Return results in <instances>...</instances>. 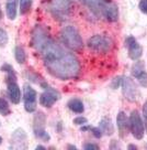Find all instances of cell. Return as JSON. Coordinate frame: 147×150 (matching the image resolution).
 Listing matches in <instances>:
<instances>
[{
  "mask_svg": "<svg viewBox=\"0 0 147 150\" xmlns=\"http://www.w3.org/2000/svg\"><path fill=\"white\" fill-rule=\"evenodd\" d=\"M0 126H1V122H0Z\"/></svg>",
  "mask_w": 147,
  "mask_h": 150,
  "instance_id": "cell-34",
  "label": "cell"
},
{
  "mask_svg": "<svg viewBox=\"0 0 147 150\" xmlns=\"http://www.w3.org/2000/svg\"><path fill=\"white\" fill-rule=\"evenodd\" d=\"M146 147H147V146H146Z\"/></svg>",
  "mask_w": 147,
  "mask_h": 150,
  "instance_id": "cell-35",
  "label": "cell"
},
{
  "mask_svg": "<svg viewBox=\"0 0 147 150\" xmlns=\"http://www.w3.org/2000/svg\"><path fill=\"white\" fill-rule=\"evenodd\" d=\"M27 140V135H25V131L19 128L12 134L11 137V142H13V148H27V146L22 145Z\"/></svg>",
  "mask_w": 147,
  "mask_h": 150,
  "instance_id": "cell-14",
  "label": "cell"
},
{
  "mask_svg": "<svg viewBox=\"0 0 147 150\" xmlns=\"http://www.w3.org/2000/svg\"><path fill=\"white\" fill-rule=\"evenodd\" d=\"M2 18V11H1V7H0V20Z\"/></svg>",
  "mask_w": 147,
  "mask_h": 150,
  "instance_id": "cell-32",
  "label": "cell"
},
{
  "mask_svg": "<svg viewBox=\"0 0 147 150\" xmlns=\"http://www.w3.org/2000/svg\"><path fill=\"white\" fill-rule=\"evenodd\" d=\"M8 43V33L4 29H0V47H5Z\"/></svg>",
  "mask_w": 147,
  "mask_h": 150,
  "instance_id": "cell-24",
  "label": "cell"
},
{
  "mask_svg": "<svg viewBox=\"0 0 147 150\" xmlns=\"http://www.w3.org/2000/svg\"><path fill=\"white\" fill-rule=\"evenodd\" d=\"M44 65L53 76L63 81L76 79L80 73V64L78 59L68 52L58 60Z\"/></svg>",
  "mask_w": 147,
  "mask_h": 150,
  "instance_id": "cell-1",
  "label": "cell"
},
{
  "mask_svg": "<svg viewBox=\"0 0 147 150\" xmlns=\"http://www.w3.org/2000/svg\"><path fill=\"white\" fill-rule=\"evenodd\" d=\"M60 37H62V41L65 44V47H67L73 51H80L83 47L81 35L74 25L65 27L60 32Z\"/></svg>",
  "mask_w": 147,
  "mask_h": 150,
  "instance_id": "cell-2",
  "label": "cell"
},
{
  "mask_svg": "<svg viewBox=\"0 0 147 150\" xmlns=\"http://www.w3.org/2000/svg\"><path fill=\"white\" fill-rule=\"evenodd\" d=\"M79 1L98 14H102L103 7L108 2L106 0H79Z\"/></svg>",
  "mask_w": 147,
  "mask_h": 150,
  "instance_id": "cell-15",
  "label": "cell"
},
{
  "mask_svg": "<svg viewBox=\"0 0 147 150\" xmlns=\"http://www.w3.org/2000/svg\"><path fill=\"white\" fill-rule=\"evenodd\" d=\"M85 149H99V146L98 145H94V144H86L85 145Z\"/></svg>",
  "mask_w": 147,
  "mask_h": 150,
  "instance_id": "cell-29",
  "label": "cell"
},
{
  "mask_svg": "<svg viewBox=\"0 0 147 150\" xmlns=\"http://www.w3.org/2000/svg\"><path fill=\"white\" fill-rule=\"evenodd\" d=\"M100 129L108 136H111L114 132V128L110 118H102V120L100 122Z\"/></svg>",
  "mask_w": 147,
  "mask_h": 150,
  "instance_id": "cell-20",
  "label": "cell"
},
{
  "mask_svg": "<svg viewBox=\"0 0 147 150\" xmlns=\"http://www.w3.org/2000/svg\"><path fill=\"white\" fill-rule=\"evenodd\" d=\"M129 149H136V146H134V145H130V146H129Z\"/></svg>",
  "mask_w": 147,
  "mask_h": 150,
  "instance_id": "cell-30",
  "label": "cell"
},
{
  "mask_svg": "<svg viewBox=\"0 0 147 150\" xmlns=\"http://www.w3.org/2000/svg\"><path fill=\"white\" fill-rule=\"evenodd\" d=\"M17 5H18V0H7L6 12L10 20H14L17 17Z\"/></svg>",
  "mask_w": 147,
  "mask_h": 150,
  "instance_id": "cell-17",
  "label": "cell"
},
{
  "mask_svg": "<svg viewBox=\"0 0 147 150\" xmlns=\"http://www.w3.org/2000/svg\"><path fill=\"white\" fill-rule=\"evenodd\" d=\"M139 9L143 13L147 14V0H141L139 2Z\"/></svg>",
  "mask_w": 147,
  "mask_h": 150,
  "instance_id": "cell-28",
  "label": "cell"
},
{
  "mask_svg": "<svg viewBox=\"0 0 147 150\" xmlns=\"http://www.w3.org/2000/svg\"><path fill=\"white\" fill-rule=\"evenodd\" d=\"M36 92L30 85H25L23 89V100L24 108L28 112H33L36 109Z\"/></svg>",
  "mask_w": 147,
  "mask_h": 150,
  "instance_id": "cell-7",
  "label": "cell"
},
{
  "mask_svg": "<svg viewBox=\"0 0 147 150\" xmlns=\"http://www.w3.org/2000/svg\"><path fill=\"white\" fill-rule=\"evenodd\" d=\"M125 45L127 47L129 56L132 60L136 61V60H138V59L142 56V53H143L142 47L138 44V42L133 37L126 38V40H125Z\"/></svg>",
  "mask_w": 147,
  "mask_h": 150,
  "instance_id": "cell-9",
  "label": "cell"
},
{
  "mask_svg": "<svg viewBox=\"0 0 147 150\" xmlns=\"http://www.w3.org/2000/svg\"><path fill=\"white\" fill-rule=\"evenodd\" d=\"M102 16H104L106 20L110 22L116 21L119 17V10H118L116 5L113 2H106L102 10Z\"/></svg>",
  "mask_w": 147,
  "mask_h": 150,
  "instance_id": "cell-11",
  "label": "cell"
},
{
  "mask_svg": "<svg viewBox=\"0 0 147 150\" xmlns=\"http://www.w3.org/2000/svg\"><path fill=\"white\" fill-rule=\"evenodd\" d=\"M130 129L132 131L133 136L136 139H142L144 137V131H145V126H144V122H143L141 115L137 110H133L131 112V116H130Z\"/></svg>",
  "mask_w": 147,
  "mask_h": 150,
  "instance_id": "cell-4",
  "label": "cell"
},
{
  "mask_svg": "<svg viewBox=\"0 0 147 150\" xmlns=\"http://www.w3.org/2000/svg\"><path fill=\"white\" fill-rule=\"evenodd\" d=\"M116 124H118V128H119L120 136L122 138H124L125 136H127L130 129V122L125 112H120L118 114V117H116Z\"/></svg>",
  "mask_w": 147,
  "mask_h": 150,
  "instance_id": "cell-12",
  "label": "cell"
},
{
  "mask_svg": "<svg viewBox=\"0 0 147 150\" xmlns=\"http://www.w3.org/2000/svg\"><path fill=\"white\" fill-rule=\"evenodd\" d=\"M0 114L4 115V116H8L10 114L9 104L4 98H0Z\"/></svg>",
  "mask_w": 147,
  "mask_h": 150,
  "instance_id": "cell-23",
  "label": "cell"
},
{
  "mask_svg": "<svg viewBox=\"0 0 147 150\" xmlns=\"http://www.w3.org/2000/svg\"><path fill=\"white\" fill-rule=\"evenodd\" d=\"M36 149H45V147H43V146H37Z\"/></svg>",
  "mask_w": 147,
  "mask_h": 150,
  "instance_id": "cell-31",
  "label": "cell"
},
{
  "mask_svg": "<svg viewBox=\"0 0 147 150\" xmlns=\"http://www.w3.org/2000/svg\"><path fill=\"white\" fill-rule=\"evenodd\" d=\"M14 56H15V60L18 63L20 64H23V63H25L27 61V54H25V51H24V49L22 47H15L14 49Z\"/></svg>",
  "mask_w": 147,
  "mask_h": 150,
  "instance_id": "cell-21",
  "label": "cell"
},
{
  "mask_svg": "<svg viewBox=\"0 0 147 150\" xmlns=\"http://www.w3.org/2000/svg\"><path fill=\"white\" fill-rule=\"evenodd\" d=\"M88 47L91 51L99 53V54H106L111 50L112 42L111 40L106 35L101 34H96L88 40Z\"/></svg>",
  "mask_w": 147,
  "mask_h": 150,
  "instance_id": "cell-3",
  "label": "cell"
},
{
  "mask_svg": "<svg viewBox=\"0 0 147 150\" xmlns=\"http://www.w3.org/2000/svg\"><path fill=\"white\" fill-rule=\"evenodd\" d=\"M74 124L75 125H85V124H87V118L83 117V116L75 118L74 119Z\"/></svg>",
  "mask_w": 147,
  "mask_h": 150,
  "instance_id": "cell-27",
  "label": "cell"
},
{
  "mask_svg": "<svg viewBox=\"0 0 147 150\" xmlns=\"http://www.w3.org/2000/svg\"><path fill=\"white\" fill-rule=\"evenodd\" d=\"M67 106H68V108L71 112H77V114H81V112H83V110H85L83 102L78 98L70 99L68 102V104H67Z\"/></svg>",
  "mask_w": 147,
  "mask_h": 150,
  "instance_id": "cell-18",
  "label": "cell"
},
{
  "mask_svg": "<svg viewBox=\"0 0 147 150\" xmlns=\"http://www.w3.org/2000/svg\"><path fill=\"white\" fill-rule=\"evenodd\" d=\"M32 6V0H20V13H28Z\"/></svg>",
  "mask_w": 147,
  "mask_h": 150,
  "instance_id": "cell-22",
  "label": "cell"
},
{
  "mask_svg": "<svg viewBox=\"0 0 147 150\" xmlns=\"http://www.w3.org/2000/svg\"><path fill=\"white\" fill-rule=\"evenodd\" d=\"M70 0H52V10L56 13H64L69 10Z\"/></svg>",
  "mask_w": 147,
  "mask_h": 150,
  "instance_id": "cell-16",
  "label": "cell"
},
{
  "mask_svg": "<svg viewBox=\"0 0 147 150\" xmlns=\"http://www.w3.org/2000/svg\"><path fill=\"white\" fill-rule=\"evenodd\" d=\"M60 94L56 89L46 86L45 92L42 94L41 97H40V104H41L42 106H44V107L50 108L60 99Z\"/></svg>",
  "mask_w": 147,
  "mask_h": 150,
  "instance_id": "cell-8",
  "label": "cell"
},
{
  "mask_svg": "<svg viewBox=\"0 0 147 150\" xmlns=\"http://www.w3.org/2000/svg\"><path fill=\"white\" fill-rule=\"evenodd\" d=\"M8 84V96L13 104H19L21 100V91L17 82H9Z\"/></svg>",
  "mask_w": 147,
  "mask_h": 150,
  "instance_id": "cell-13",
  "label": "cell"
},
{
  "mask_svg": "<svg viewBox=\"0 0 147 150\" xmlns=\"http://www.w3.org/2000/svg\"><path fill=\"white\" fill-rule=\"evenodd\" d=\"M1 71L5 72L7 76H6V82L9 83V82H17V75L14 72L13 67L10 65V64H4L1 66Z\"/></svg>",
  "mask_w": 147,
  "mask_h": 150,
  "instance_id": "cell-19",
  "label": "cell"
},
{
  "mask_svg": "<svg viewBox=\"0 0 147 150\" xmlns=\"http://www.w3.org/2000/svg\"><path fill=\"white\" fill-rule=\"evenodd\" d=\"M143 116H144V126H145V129L147 131V100L144 103V106H143Z\"/></svg>",
  "mask_w": 147,
  "mask_h": 150,
  "instance_id": "cell-26",
  "label": "cell"
},
{
  "mask_svg": "<svg viewBox=\"0 0 147 150\" xmlns=\"http://www.w3.org/2000/svg\"><path fill=\"white\" fill-rule=\"evenodd\" d=\"M89 130H91L93 132V135L96 138H101L102 137V130L100 129V127L99 128H96V127H90L89 128Z\"/></svg>",
  "mask_w": 147,
  "mask_h": 150,
  "instance_id": "cell-25",
  "label": "cell"
},
{
  "mask_svg": "<svg viewBox=\"0 0 147 150\" xmlns=\"http://www.w3.org/2000/svg\"><path fill=\"white\" fill-rule=\"evenodd\" d=\"M122 91H123L124 97L131 103L137 102L141 94H139L137 86L135 85L133 80H131L130 77H124L122 80Z\"/></svg>",
  "mask_w": 147,
  "mask_h": 150,
  "instance_id": "cell-5",
  "label": "cell"
},
{
  "mask_svg": "<svg viewBox=\"0 0 147 150\" xmlns=\"http://www.w3.org/2000/svg\"><path fill=\"white\" fill-rule=\"evenodd\" d=\"M132 74L142 86L147 87V73L145 72V67L142 62H136L134 64L132 69Z\"/></svg>",
  "mask_w": 147,
  "mask_h": 150,
  "instance_id": "cell-10",
  "label": "cell"
},
{
  "mask_svg": "<svg viewBox=\"0 0 147 150\" xmlns=\"http://www.w3.org/2000/svg\"><path fill=\"white\" fill-rule=\"evenodd\" d=\"M33 130L36 138L44 141H48L51 139V136L45 130V115L43 112H37L34 117V124H33Z\"/></svg>",
  "mask_w": 147,
  "mask_h": 150,
  "instance_id": "cell-6",
  "label": "cell"
},
{
  "mask_svg": "<svg viewBox=\"0 0 147 150\" xmlns=\"http://www.w3.org/2000/svg\"><path fill=\"white\" fill-rule=\"evenodd\" d=\"M1 144H2V138L0 137V145H1Z\"/></svg>",
  "mask_w": 147,
  "mask_h": 150,
  "instance_id": "cell-33",
  "label": "cell"
}]
</instances>
